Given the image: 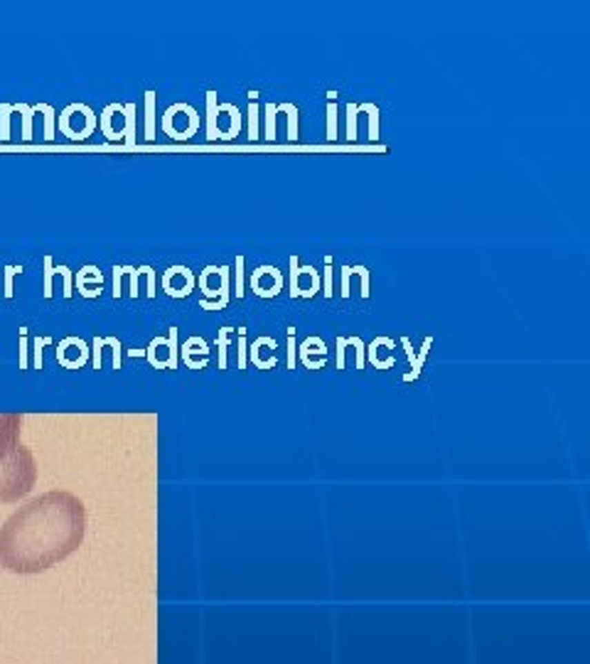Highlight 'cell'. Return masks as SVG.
<instances>
[{
  "instance_id": "1",
  "label": "cell",
  "mask_w": 590,
  "mask_h": 664,
  "mask_svg": "<svg viewBox=\"0 0 590 664\" xmlns=\"http://www.w3.org/2000/svg\"><path fill=\"white\" fill-rule=\"evenodd\" d=\"M84 531V502L72 492H45L12 512L0 527V566L12 574L47 571L77 551Z\"/></svg>"
},
{
  "instance_id": "2",
  "label": "cell",
  "mask_w": 590,
  "mask_h": 664,
  "mask_svg": "<svg viewBox=\"0 0 590 664\" xmlns=\"http://www.w3.org/2000/svg\"><path fill=\"white\" fill-rule=\"evenodd\" d=\"M37 465L30 448L17 445L15 451L0 460V502H15L32 490Z\"/></svg>"
},
{
  "instance_id": "3",
  "label": "cell",
  "mask_w": 590,
  "mask_h": 664,
  "mask_svg": "<svg viewBox=\"0 0 590 664\" xmlns=\"http://www.w3.org/2000/svg\"><path fill=\"white\" fill-rule=\"evenodd\" d=\"M197 286L207 295L204 300H199L204 310H224L231 300V268L229 266H207L197 276Z\"/></svg>"
},
{
  "instance_id": "4",
  "label": "cell",
  "mask_w": 590,
  "mask_h": 664,
  "mask_svg": "<svg viewBox=\"0 0 590 664\" xmlns=\"http://www.w3.org/2000/svg\"><path fill=\"white\" fill-rule=\"evenodd\" d=\"M199 113L190 104H175L163 113V130L175 141H187L197 133Z\"/></svg>"
},
{
  "instance_id": "5",
  "label": "cell",
  "mask_w": 590,
  "mask_h": 664,
  "mask_svg": "<svg viewBox=\"0 0 590 664\" xmlns=\"http://www.w3.org/2000/svg\"><path fill=\"white\" fill-rule=\"evenodd\" d=\"M146 355H148V362H150L153 367H157V369H163V367L175 369V367H177V327H170L168 338L150 340Z\"/></svg>"
},
{
  "instance_id": "6",
  "label": "cell",
  "mask_w": 590,
  "mask_h": 664,
  "mask_svg": "<svg viewBox=\"0 0 590 664\" xmlns=\"http://www.w3.org/2000/svg\"><path fill=\"white\" fill-rule=\"evenodd\" d=\"M283 283H286L283 273L275 268V266H268V264L259 266L251 276V288L259 298H275V295L283 291Z\"/></svg>"
},
{
  "instance_id": "7",
  "label": "cell",
  "mask_w": 590,
  "mask_h": 664,
  "mask_svg": "<svg viewBox=\"0 0 590 664\" xmlns=\"http://www.w3.org/2000/svg\"><path fill=\"white\" fill-rule=\"evenodd\" d=\"M197 286V276L187 266H170L163 276V291L173 298H187Z\"/></svg>"
},
{
  "instance_id": "8",
  "label": "cell",
  "mask_w": 590,
  "mask_h": 664,
  "mask_svg": "<svg viewBox=\"0 0 590 664\" xmlns=\"http://www.w3.org/2000/svg\"><path fill=\"white\" fill-rule=\"evenodd\" d=\"M20 426H23V416L0 413V460H6L20 445Z\"/></svg>"
},
{
  "instance_id": "9",
  "label": "cell",
  "mask_w": 590,
  "mask_h": 664,
  "mask_svg": "<svg viewBox=\"0 0 590 664\" xmlns=\"http://www.w3.org/2000/svg\"><path fill=\"white\" fill-rule=\"evenodd\" d=\"M57 360H62V364L69 369H77L89 360V344L81 338H64L57 347Z\"/></svg>"
},
{
  "instance_id": "10",
  "label": "cell",
  "mask_w": 590,
  "mask_h": 664,
  "mask_svg": "<svg viewBox=\"0 0 590 664\" xmlns=\"http://www.w3.org/2000/svg\"><path fill=\"white\" fill-rule=\"evenodd\" d=\"M401 344H404L406 357H409V362H411V372L406 374L404 379H406V382H411V379H418V377H421V369H423V364H426L428 355H431L433 338L423 340V344H421V349H418V352H413V347H411V340H409V338H401Z\"/></svg>"
},
{
  "instance_id": "11",
  "label": "cell",
  "mask_w": 590,
  "mask_h": 664,
  "mask_svg": "<svg viewBox=\"0 0 590 664\" xmlns=\"http://www.w3.org/2000/svg\"><path fill=\"white\" fill-rule=\"evenodd\" d=\"M264 347H273V349H278V342H275L273 338H266V335H261V338L253 340V344H251V347H248V352H251L253 364L259 367V369H273V367L278 364V357H271V360H264V357H261V352H264Z\"/></svg>"
},
{
  "instance_id": "12",
  "label": "cell",
  "mask_w": 590,
  "mask_h": 664,
  "mask_svg": "<svg viewBox=\"0 0 590 664\" xmlns=\"http://www.w3.org/2000/svg\"><path fill=\"white\" fill-rule=\"evenodd\" d=\"M382 347H391L393 349V340L391 338H384V335H379V338H374V342L366 347V355H369L371 364H374V369H389V367L396 364V360L393 357H386V360H382L379 357V352H382Z\"/></svg>"
},
{
  "instance_id": "13",
  "label": "cell",
  "mask_w": 590,
  "mask_h": 664,
  "mask_svg": "<svg viewBox=\"0 0 590 664\" xmlns=\"http://www.w3.org/2000/svg\"><path fill=\"white\" fill-rule=\"evenodd\" d=\"M261 111H259V91H248V141L256 143L261 138Z\"/></svg>"
},
{
  "instance_id": "14",
  "label": "cell",
  "mask_w": 590,
  "mask_h": 664,
  "mask_svg": "<svg viewBox=\"0 0 590 664\" xmlns=\"http://www.w3.org/2000/svg\"><path fill=\"white\" fill-rule=\"evenodd\" d=\"M317 340H320V338H308L303 344H300V360H303V364L308 367V369H322V367H325V360H315L313 362V352H317L320 357L327 355V344H320L317 349H313Z\"/></svg>"
},
{
  "instance_id": "15",
  "label": "cell",
  "mask_w": 590,
  "mask_h": 664,
  "mask_svg": "<svg viewBox=\"0 0 590 664\" xmlns=\"http://www.w3.org/2000/svg\"><path fill=\"white\" fill-rule=\"evenodd\" d=\"M327 141H337V91H327Z\"/></svg>"
},
{
  "instance_id": "16",
  "label": "cell",
  "mask_w": 590,
  "mask_h": 664,
  "mask_svg": "<svg viewBox=\"0 0 590 664\" xmlns=\"http://www.w3.org/2000/svg\"><path fill=\"white\" fill-rule=\"evenodd\" d=\"M217 113H219L217 91H207V141H219V133H217Z\"/></svg>"
},
{
  "instance_id": "17",
  "label": "cell",
  "mask_w": 590,
  "mask_h": 664,
  "mask_svg": "<svg viewBox=\"0 0 590 664\" xmlns=\"http://www.w3.org/2000/svg\"><path fill=\"white\" fill-rule=\"evenodd\" d=\"M118 108H121V104H111V106H106L101 113V130L106 133L108 141H121V138H124L121 128H113V116H116Z\"/></svg>"
},
{
  "instance_id": "18",
  "label": "cell",
  "mask_w": 590,
  "mask_h": 664,
  "mask_svg": "<svg viewBox=\"0 0 590 664\" xmlns=\"http://www.w3.org/2000/svg\"><path fill=\"white\" fill-rule=\"evenodd\" d=\"M278 113H286L288 116V141H298L300 138V126H298V106L295 104H281Z\"/></svg>"
},
{
  "instance_id": "19",
  "label": "cell",
  "mask_w": 590,
  "mask_h": 664,
  "mask_svg": "<svg viewBox=\"0 0 590 664\" xmlns=\"http://www.w3.org/2000/svg\"><path fill=\"white\" fill-rule=\"evenodd\" d=\"M135 104H126L124 106V143L126 146H135Z\"/></svg>"
},
{
  "instance_id": "20",
  "label": "cell",
  "mask_w": 590,
  "mask_h": 664,
  "mask_svg": "<svg viewBox=\"0 0 590 664\" xmlns=\"http://www.w3.org/2000/svg\"><path fill=\"white\" fill-rule=\"evenodd\" d=\"M155 91H146V141H155Z\"/></svg>"
},
{
  "instance_id": "21",
  "label": "cell",
  "mask_w": 590,
  "mask_h": 664,
  "mask_svg": "<svg viewBox=\"0 0 590 664\" xmlns=\"http://www.w3.org/2000/svg\"><path fill=\"white\" fill-rule=\"evenodd\" d=\"M234 327H219L217 332V355H219V369H226V349H229V338Z\"/></svg>"
},
{
  "instance_id": "22",
  "label": "cell",
  "mask_w": 590,
  "mask_h": 664,
  "mask_svg": "<svg viewBox=\"0 0 590 664\" xmlns=\"http://www.w3.org/2000/svg\"><path fill=\"white\" fill-rule=\"evenodd\" d=\"M360 111L369 116V141H379V106L377 104H360Z\"/></svg>"
},
{
  "instance_id": "23",
  "label": "cell",
  "mask_w": 590,
  "mask_h": 664,
  "mask_svg": "<svg viewBox=\"0 0 590 664\" xmlns=\"http://www.w3.org/2000/svg\"><path fill=\"white\" fill-rule=\"evenodd\" d=\"M195 352H199V355L207 360L209 355V344L204 342V338H190L185 344H182V357H192Z\"/></svg>"
},
{
  "instance_id": "24",
  "label": "cell",
  "mask_w": 590,
  "mask_h": 664,
  "mask_svg": "<svg viewBox=\"0 0 590 664\" xmlns=\"http://www.w3.org/2000/svg\"><path fill=\"white\" fill-rule=\"evenodd\" d=\"M264 116H266V133H264V138H266L268 143H273V141H275V121H278V111H275V104H266Z\"/></svg>"
},
{
  "instance_id": "25",
  "label": "cell",
  "mask_w": 590,
  "mask_h": 664,
  "mask_svg": "<svg viewBox=\"0 0 590 664\" xmlns=\"http://www.w3.org/2000/svg\"><path fill=\"white\" fill-rule=\"evenodd\" d=\"M12 111L23 113V141H32V113H35V108L25 106V104H15V106H12Z\"/></svg>"
},
{
  "instance_id": "26",
  "label": "cell",
  "mask_w": 590,
  "mask_h": 664,
  "mask_svg": "<svg viewBox=\"0 0 590 664\" xmlns=\"http://www.w3.org/2000/svg\"><path fill=\"white\" fill-rule=\"evenodd\" d=\"M357 119H360V104H347V141H357Z\"/></svg>"
},
{
  "instance_id": "27",
  "label": "cell",
  "mask_w": 590,
  "mask_h": 664,
  "mask_svg": "<svg viewBox=\"0 0 590 664\" xmlns=\"http://www.w3.org/2000/svg\"><path fill=\"white\" fill-rule=\"evenodd\" d=\"M35 108L45 113V141H55V108L47 104H37Z\"/></svg>"
},
{
  "instance_id": "28",
  "label": "cell",
  "mask_w": 590,
  "mask_h": 664,
  "mask_svg": "<svg viewBox=\"0 0 590 664\" xmlns=\"http://www.w3.org/2000/svg\"><path fill=\"white\" fill-rule=\"evenodd\" d=\"M354 268V276H360V286H362V298H369L371 295V288H369V283H371V271L366 268V266H352Z\"/></svg>"
},
{
  "instance_id": "29",
  "label": "cell",
  "mask_w": 590,
  "mask_h": 664,
  "mask_svg": "<svg viewBox=\"0 0 590 664\" xmlns=\"http://www.w3.org/2000/svg\"><path fill=\"white\" fill-rule=\"evenodd\" d=\"M322 295L332 298L335 286H332V256H325V271H322Z\"/></svg>"
},
{
  "instance_id": "30",
  "label": "cell",
  "mask_w": 590,
  "mask_h": 664,
  "mask_svg": "<svg viewBox=\"0 0 590 664\" xmlns=\"http://www.w3.org/2000/svg\"><path fill=\"white\" fill-rule=\"evenodd\" d=\"M86 281H94V283H99V286H101V283H104L101 271L96 268V266H86V268H81V271H79V276H77V283H79V286H84Z\"/></svg>"
},
{
  "instance_id": "31",
  "label": "cell",
  "mask_w": 590,
  "mask_h": 664,
  "mask_svg": "<svg viewBox=\"0 0 590 664\" xmlns=\"http://www.w3.org/2000/svg\"><path fill=\"white\" fill-rule=\"evenodd\" d=\"M347 344H349V347H354V357H357V369H364L366 344L362 342V338H347Z\"/></svg>"
},
{
  "instance_id": "32",
  "label": "cell",
  "mask_w": 590,
  "mask_h": 664,
  "mask_svg": "<svg viewBox=\"0 0 590 664\" xmlns=\"http://www.w3.org/2000/svg\"><path fill=\"white\" fill-rule=\"evenodd\" d=\"M236 355H239V369H246V355H248V342H246V327H239V342H236Z\"/></svg>"
},
{
  "instance_id": "33",
  "label": "cell",
  "mask_w": 590,
  "mask_h": 664,
  "mask_svg": "<svg viewBox=\"0 0 590 664\" xmlns=\"http://www.w3.org/2000/svg\"><path fill=\"white\" fill-rule=\"evenodd\" d=\"M234 293H236V298H244V256H236V271H234Z\"/></svg>"
},
{
  "instance_id": "34",
  "label": "cell",
  "mask_w": 590,
  "mask_h": 664,
  "mask_svg": "<svg viewBox=\"0 0 590 664\" xmlns=\"http://www.w3.org/2000/svg\"><path fill=\"white\" fill-rule=\"evenodd\" d=\"M52 278H55V261H52V256H45V291H42V295L45 298H52Z\"/></svg>"
},
{
  "instance_id": "35",
  "label": "cell",
  "mask_w": 590,
  "mask_h": 664,
  "mask_svg": "<svg viewBox=\"0 0 590 664\" xmlns=\"http://www.w3.org/2000/svg\"><path fill=\"white\" fill-rule=\"evenodd\" d=\"M10 111H12L10 104H3V106H0V121H3V126H0V138H3V141L10 138Z\"/></svg>"
},
{
  "instance_id": "36",
  "label": "cell",
  "mask_w": 590,
  "mask_h": 664,
  "mask_svg": "<svg viewBox=\"0 0 590 664\" xmlns=\"http://www.w3.org/2000/svg\"><path fill=\"white\" fill-rule=\"evenodd\" d=\"M55 273L57 276H62V283H64V298H72V271L67 268V266H55Z\"/></svg>"
},
{
  "instance_id": "37",
  "label": "cell",
  "mask_w": 590,
  "mask_h": 664,
  "mask_svg": "<svg viewBox=\"0 0 590 664\" xmlns=\"http://www.w3.org/2000/svg\"><path fill=\"white\" fill-rule=\"evenodd\" d=\"M288 369H295V327H288Z\"/></svg>"
},
{
  "instance_id": "38",
  "label": "cell",
  "mask_w": 590,
  "mask_h": 664,
  "mask_svg": "<svg viewBox=\"0 0 590 664\" xmlns=\"http://www.w3.org/2000/svg\"><path fill=\"white\" fill-rule=\"evenodd\" d=\"M288 264H291V298L295 300V298H298V291H295V276H298V268H300L298 256L293 253L291 259H288Z\"/></svg>"
},
{
  "instance_id": "39",
  "label": "cell",
  "mask_w": 590,
  "mask_h": 664,
  "mask_svg": "<svg viewBox=\"0 0 590 664\" xmlns=\"http://www.w3.org/2000/svg\"><path fill=\"white\" fill-rule=\"evenodd\" d=\"M23 273V266H8L6 268V298H12V278Z\"/></svg>"
},
{
  "instance_id": "40",
  "label": "cell",
  "mask_w": 590,
  "mask_h": 664,
  "mask_svg": "<svg viewBox=\"0 0 590 664\" xmlns=\"http://www.w3.org/2000/svg\"><path fill=\"white\" fill-rule=\"evenodd\" d=\"M352 273H354L352 266H342V283H340L342 298H349V293H352V286H349V283H352Z\"/></svg>"
},
{
  "instance_id": "41",
  "label": "cell",
  "mask_w": 590,
  "mask_h": 664,
  "mask_svg": "<svg viewBox=\"0 0 590 664\" xmlns=\"http://www.w3.org/2000/svg\"><path fill=\"white\" fill-rule=\"evenodd\" d=\"M52 344V338H37L35 340V367L42 369V347Z\"/></svg>"
},
{
  "instance_id": "42",
  "label": "cell",
  "mask_w": 590,
  "mask_h": 664,
  "mask_svg": "<svg viewBox=\"0 0 590 664\" xmlns=\"http://www.w3.org/2000/svg\"><path fill=\"white\" fill-rule=\"evenodd\" d=\"M20 367H28V330L20 327Z\"/></svg>"
},
{
  "instance_id": "43",
  "label": "cell",
  "mask_w": 590,
  "mask_h": 664,
  "mask_svg": "<svg viewBox=\"0 0 590 664\" xmlns=\"http://www.w3.org/2000/svg\"><path fill=\"white\" fill-rule=\"evenodd\" d=\"M141 273L148 276V298H155V271L150 266H141Z\"/></svg>"
},
{
  "instance_id": "44",
  "label": "cell",
  "mask_w": 590,
  "mask_h": 664,
  "mask_svg": "<svg viewBox=\"0 0 590 664\" xmlns=\"http://www.w3.org/2000/svg\"><path fill=\"white\" fill-rule=\"evenodd\" d=\"M121 278H124V266H113V298H121Z\"/></svg>"
},
{
  "instance_id": "45",
  "label": "cell",
  "mask_w": 590,
  "mask_h": 664,
  "mask_svg": "<svg viewBox=\"0 0 590 664\" xmlns=\"http://www.w3.org/2000/svg\"><path fill=\"white\" fill-rule=\"evenodd\" d=\"M126 273L130 276V295L138 298V276H141V271L133 268V266H126Z\"/></svg>"
},
{
  "instance_id": "46",
  "label": "cell",
  "mask_w": 590,
  "mask_h": 664,
  "mask_svg": "<svg viewBox=\"0 0 590 664\" xmlns=\"http://www.w3.org/2000/svg\"><path fill=\"white\" fill-rule=\"evenodd\" d=\"M344 349H347V338H337V369H344Z\"/></svg>"
}]
</instances>
